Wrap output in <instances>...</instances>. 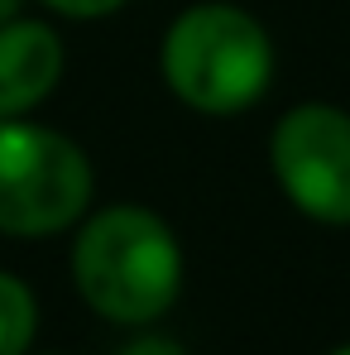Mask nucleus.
Instances as JSON below:
<instances>
[{"instance_id": "obj_1", "label": "nucleus", "mask_w": 350, "mask_h": 355, "mask_svg": "<svg viewBox=\"0 0 350 355\" xmlns=\"http://www.w3.org/2000/svg\"><path fill=\"white\" fill-rule=\"evenodd\" d=\"M72 284L106 322L149 327L177 302L182 250L164 216L144 207H106L72 240Z\"/></svg>"}, {"instance_id": "obj_2", "label": "nucleus", "mask_w": 350, "mask_h": 355, "mask_svg": "<svg viewBox=\"0 0 350 355\" xmlns=\"http://www.w3.org/2000/svg\"><path fill=\"white\" fill-rule=\"evenodd\" d=\"M274 77V44L240 5H192L164 34V82L202 116L250 111Z\"/></svg>"}, {"instance_id": "obj_3", "label": "nucleus", "mask_w": 350, "mask_h": 355, "mask_svg": "<svg viewBox=\"0 0 350 355\" xmlns=\"http://www.w3.org/2000/svg\"><path fill=\"white\" fill-rule=\"evenodd\" d=\"M91 159L58 130L0 120V231L19 240L58 236L91 202Z\"/></svg>"}, {"instance_id": "obj_4", "label": "nucleus", "mask_w": 350, "mask_h": 355, "mask_svg": "<svg viewBox=\"0 0 350 355\" xmlns=\"http://www.w3.org/2000/svg\"><path fill=\"white\" fill-rule=\"evenodd\" d=\"M269 159L279 187L302 216L350 226V116L341 106H292L269 139Z\"/></svg>"}, {"instance_id": "obj_5", "label": "nucleus", "mask_w": 350, "mask_h": 355, "mask_svg": "<svg viewBox=\"0 0 350 355\" xmlns=\"http://www.w3.org/2000/svg\"><path fill=\"white\" fill-rule=\"evenodd\" d=\"M62 82V39L44 19L0 24V120L29 116Z\"/></svg>"}, {"instance_id": "obj_6", "label": "nucleus", "mask_w": 350, "mask_h": 355, "mask_svg": "<svg viewBox=\"0 0 350 355\" xmlns=\"http://www.w3.org/2000/svg\"><path fill=\"white\" fill-rule=\"evenodd\" d=\"M34 327H39V307L29 284L0 269V355H29Z\"/></svg>"}, {"instance_id": "obj_7", "label": "nucleus", "mask_w": 350, "mask_h": 355, "mask_svg": "<svg viewBox=\"0 0 350 355\" xmlns=\"http://www.w3.org/2000/svg\"><path fill=\"white\" fill-rule=\"evenodd\" d=\"M44 5L67 15V19H106V15H116L125 0H44Z\"/></svg>"}, {"instance_id": "obj_8", "label": "nucleus", "mask_w": 350, "mask_h": 355, "mask_svg": "<svg viewBox=\"0 0 350 355\" xmlns=\"http://www.w3.org/2000/svg\"><path fill=\"white\" fill-rule=\"evenodd\" d=\"M116 355H187V351L177 346L173 336H154V331H149V336H134L130 346H120Z\"/></svg>"}, {"instance_id": "obj_9", "label": "nucleus", "mask_w": 350, "mask_h": 355, "mask_svg": "<svg viewBox=\"0 0 350 355\" xmlns=\"http://www.w3.org/2000/svg\"><path fill=\"white\" fill-rule=\"evenodd\" d=\"M15 10H19V0H0V24H5V19H15Z\"/></svg>"}, {"instance_id": "obj_10", "label": "nucleus", "mask_w": 350, "mask_h": 355, "mask_svg": "<svg viewBox=\"0 0 350 355\" xmlns=\"http://www.w3.org/2000/svg\"><path fill=\"white\" fill-rule=\"evenodd\" d=\"M331 355H350V346H341V351H331Z\"/></svg>"}]
</instances>
